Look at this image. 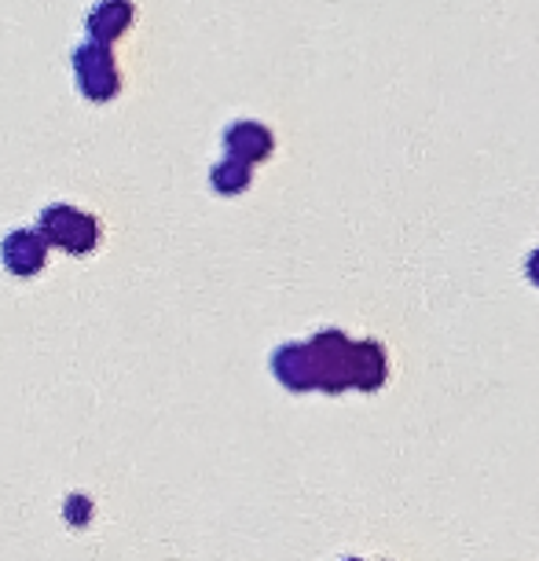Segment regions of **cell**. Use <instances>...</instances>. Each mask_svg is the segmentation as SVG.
I'll list each match as a JSON object with an SVG mask.
<instances>
[{"label": "cell", "instance_id": "obj_1", "mask_svg": "<svg viewBox=\"0 0 539 561\" xmlns=\"http://www.w3.org/2000/svg\"><path fill=\"white\" fill-rule=\"evenodd\" d=\"M41 231L51 247L73 253V257H84L100 247V225L92 214H81L78 206L56 203L48 209H41Z\"/></svg>", "mask_w": 539, "mask_h": 561}, {"label": "cell", "instance_id": "obj_2", "mask_svg": "<svg viewBox=\"0 0 539 561\" xmlns=\"http://www.w3.org/2000/svg\"><path fill=\"white\" fill-rule=\"evenodd\" d=\"M73 70H78V89L89 96L92 103H107L118 96L122 78H118V62H114L111 48L103 41H84V45L73 51Z\"/></svg>", "mask_w": 539, "mask_h": 561}, {"label": "cell", "instance_id": "obj_3", "mask_svg": "<svg viewBox=\"0 0 539 561\" xmlns=\"http://www.w3.org/2000/svg\"><path fill=\"white\" fill-rule=\"evenodd\" d=\"M48 247L51 242L45 239V231L19 228L0 242V261H4V268L12 275H19V279H30V275H37L41 268H45Z\"/></svg>", "mask_w": 539, "mask_h": 561}, {"label": "cell", "instance_id": "obj_4", "mask_svg": "<svg viewBox=\"0 0 539 561\" xmlns=\"http://www.w3.org/2000/svg\"><path fill=\"white\" fill-rule=\"evenodd\" d=\"M129 26H133V4H129V0H100V4L89 12V37L103 41V45L118 41Z\"/></svg>", "mask_w": 539, "mask_h": 561}, {"label": "cell", "instance_id": "obj_5", "mask_svg": "<svg viewBox=\"0 0 539 561\" xmlns=\"http://www.w3.org/2000/svg\"><path fill=\"white\" fill-rule=\"evenodd\" d=\"M225 147L231 154H239L242 162H261V158L272 154V133L257 122H236L225 133Z\"/></svg>", "mask_w": 539, "mask_h": 561}, {"label": "cell", "instance_id": "obj_6", "mask_svg": "<svg viewBox=\"0 0 539 561\" xmlns=\"http://www.w3.org/2000/svg\"><path fill=\"white\" fill-rule=\"evenodd\" d=\"M209 180H214V187L220 195H239L242 187L250 184V162H242L239 154H231V158H225V162L214 165Z\"/></svg>", "mask_w": 539, "mask_h": 561}, {"label": "cell", "instance_id": "obj_7", "mask_svg": "<svg viewBox=\"0 0 539 561\" xmlns=\"http://www.w3.org/2000/svg\"><path fill=\"white\" fill-rule=\"evenodd\" d=\"M364 370H371L375 389L382 386V378H386V356H382V348L371 345V342H367V345H353V386H359Z\"/></svg>", "mask_w": 539, "mask_h": 561}, {"label": "cell", "instance_id": "obj_8", "mask_svg": "<svg viewBox=\"0 0 539 561\" xmlns=\"http://www.w3.org/2000/svg\"><path fill=\"white\" fill-rule=\"evenodd\" d=\"M67 522L70 525H89V517H92V503L89 500H81V495H70L67 500Z\"/></svg>", "mask_w": 539, "mask_h": 561}, {"label": "cell", "instance_id": "obj_9", "mask_svg": "<svg viewBox=\"0 0 539 561\" xmlns=\"http://www.w3.org/2000/svg\"><path fill=\"white\" fill-rule=\"evenodd\" d=\"M528 275H532V283H539V253H532V261H528Z\"/></svg>", "mask_w": 539, "mask_h": 561}]
</instances>
